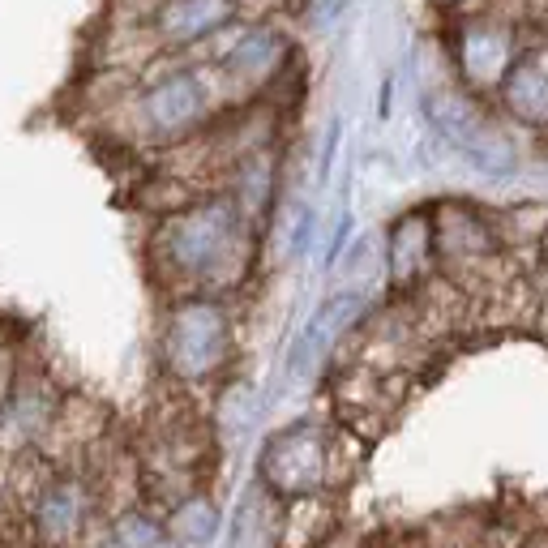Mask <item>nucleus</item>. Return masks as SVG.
Here are the masks:
<instances>
[{"instance_id": "nucleus-1", "label": "nucleus", "mask_w": 548, "mask_h": 548, "mask_svg": "<svg viewBox=\"0 0 548 548\" xmlns=\"http://www.w3.org/2000/svg\"><path fill=\"white\" fill-rule=\"evenodd\" d=\"M266 232L232 197L202 189L180 206L150 215L142 270L159 300L167 296H245L262 270Z\"/></svg>"}, {"instance_id": "nucleus-2", "label": "nucleus", "mask_w": 548, "mask_h": 548, "mask_svg": "<svg viewBox=\"0 0 548 548\" xmlns=\"http://www.w3.org/2000/svg\"><path fill=\"white\" fill-rule=\"evenodd\" d=\"M103 78H116L99 112L103 142L146 159H163L197 142L232 108H240L206 56L155 60L137 73H103Z\"/></svg>"}, {"instance_id": "nucleus-3", "label": "nucleus", "mask_w": 548, "mask_h": 548, "mask_svg": "<svg viewBox=\"0 0 548 548\" xmlns=\"http://www.w3.org/2000/svg\"><path fill=\"white\" fill-rule=\"evenodd\" d=\"M155 373L172 394H215L240 364V313L227 296H167L150 330Z\"/></svg>"}, {"instance_id": "nucleus-4", "label": "nucleus", "mask_w": 548, "mask_h": 548, "mask_svg": "<svg viewBox=\"0 0 548 548\" xmlns=\"http://www.w3.org/2000/svg\"><path fill=\"white\" fill-rule=\"evenodd\" d=\"M352 437L339 420L326 416H296L279 424L257 446L253 459V484L266 489L274 501L292 506L309 497H334L343 467V441Z\"/></svg>"}, {"instance_id": "nucleus-5", "label": "nucleus", "mask_w": 548, "mask_h": 548, "mask_svg": "<svg viewBox=\"0 0 548 548\" xmlns=\"http://www.w3.org/2000/svg\"><path fill=\"white\" fill-rule=\"evenodd\" d=\"M206 60L240 108L245 103H274L279 90L296 78L300 35L287 22V13H245L206 52Z\"/></svg>"}, {"instance_id": "nucleus-6", "label": "nucleus", "mask_w": 548, "mask_h": 548, "mask_svg": "<svg viewBox=\"0 0 548 548\" xmlns=\"http://www.w3.org/2000/svg\"><path fill=\"white\" fill-rule=\"evenodd\" d=\"M441 43H446V69L450 82H459L476 99H489L501 90V82L510 78V69L523 60L531 48V35L519 18H510L506 9L489 5H471L454 18H441Z\"/></svg>"}, {"instance_id": "nucleus-7", "label": "nucleus", "mask_w": 548, "mask_h": 548, "mask_svg": "<svg viewBox=\"0 0 548 548\" xmlns=\"http://www.w3.org/2000/svg\"><path fill=\"white\" fill-rule=\"evenodd\" d=\"M420 112L441 142L450 150H459L484 176H510L519 167V133L497 116L489 99H476L459 82L446 78V82L429 86Z\"/></svg>"}, {"instance_id": "nucleus-8", "label": "nucleus", "mask_w": 548, "mask_h": 548, "mask_svg": "<svg viewBox=\"0 0 548 548\" xmlns=\"http://www.w3.org/2000/svg\"><path fill=\"white\" fill-rule=\"evenodd\" d=\"M18 519L35 548H90L99 523L108 519L103 484L90 463H56L39 493L26 501Z\"/></svg>"}, {"instance_id": "nucleus-9", "label": "nucleus", "mask_w": 548, "mask_h": 548, "mask_svg": "<svg viewBox=\"0 0 548 548\" xmlns=\"http://www.w3.org/2000/svg\"><path fill=\"white\" fill-rule=\"evenodd\" d=\"M69 403V386L60 373L39 356L35 343H26L9 394L0 399V463L18 459L26 450H43L56 429L60 411Z\"/></svg>"}, {"instance_id": "nucleus-10", "label": "nucleus", "mask_w": 548, "mask_h": 548, "mask_svg": "<svg viewBox=\"0 0 548 548\" xmlns=\"http://www.w3.org/2000/svg\"><path fill=\"white\" fill-rule=\"evenodd\" d=\"M382 274H386V296L407 300L420 287L437 279V232H433V202L429 206H407L390 219L382 236Z\"/></svg>"}, {"instance_id": "nucleus-11", "label": "nucleus", "mask_w": 548, "mask_h": 548, "mask_svg": "<svg viewBox=\"0 0 548 548\" xmlns=\"http://www.w3.org/2000/svg\"><path fill=\"white\" fill-rule=\"evenodd\" d=\"M369 309H373V300L364 292H356V287H343V292L326 296L313 309L309 322H304V330L296 334V347H292V356H287V377H292V382H304L309 373L326 369V364L343 352L347 334L364 322Z\"/></svg>"}, {"instance_id": "nucleus-12", "label": "nucleus", "mask_w": 548, "mask_h": 548, "mask_svg": "<svg viewBox=\"0 0 548 548\" xmlns=\"http://www.w3.org/2000/svg\"><path fill=\"white\" fill-rule=\"evenodd\" d=\"M283 167H287V155H283V133H279L270 142L253 146L249 155H240L219 176L215 189L232 197L262 232H270L274 210H279V193H283Z\"/></svg>"}, {"instance_id": "nucleus-13", "label": "nucleus", "mask_w": 548, "mask_h": 548, "mask_svg": "<svg viewBox=\"0 0 548 548\" xmlns=\"http://www.w3.org/2000/svg\"><path fill=\"white\" fill-rule=\"evenodd\" d=\"M493 108L519 137L548 142V43L527 48L493 95Z\"/></svg>"}, {"instance_id": "nucleus-14", "label": "nucleus", "mask_w": 548, "mask_h": 548, "mask_svg": "<svg viewBox=\"0 0 548 548\" xmlns=\"http://www.w3.org/2000/svg\"><path fill=\"white\" fill-rule=\"evenodd\" d=\"M163 523L176 548H210L223 531V501L206 489V484H189L176 497L163 501Z\"/></svg>"}, {"instance_id": "nucleus-15", "label": "nucleus", "mask_w": 548, "mask_h": 548, "mask_svg": "<svg viewBox=\"0 0 548 548\" xmlns=\"http://www.w3.org/2000/svg\"><path fill=\"white\" fill-rule=\"evenodd\" d=\"M90 548H176V544L167 536L163 510L142 497H133L129 506L108 510V519L99 523Z\"/></svg>"}, {"instance_id": "nucleus-16", "label": "nucleus", "mask_w": 548, "mask_h": 548, "mask_svg": "<svg viewBox=\"0 0 548 548\" xmlns=\"http://www.w3.org/2000/svg\"><path fill=\"white\" fill-rule=\"evenodd\" d=\"M232 548H283V501L249 484L232 514Z\"/></svg>"}, {"instance_id": "nucleus-17", "label": "nucleus", "mask_w": 548, "mask_h": 548, "mask_svg": "<svg viewBox=\"0 0 548 548\" xmlns=\"http://www.w3.org/2000/svg\"><path fill=\"white\" fill-rule=\"evenodd\" d=\"M22 356H26V339H22V334H13L5 322H0V399L9 394L13 377H18Z\"/></svg>"}, {"instance_id": "nucleus-18", "label": "nucleus", "mask_w": 548, "mask_h": 548, "mask_svg": "<svg viewBox=\"0 0 548 548\" xmlns=\"http://www.w3.org/2000/svg\"><path fill=\"white\" fill-rule=\"evenodd\" d=\"M471 5H480V0H429V9L441 13V18H454V13H463Z\"/></svg>"}, {"instance_id": "nucleus-19", "label": "nucleus", "mask_w": 548, "mask_h": 548, "mask_svg": "<svg viewBox=\"0 0 548 548\" xmlns=\"http://www.w3.org/2000/svg\"><path fill=\"white\" fill-rule=\"evenodd\" d=\"M467 548H531V540H501V536H480V540H471Z\"/></svg>"}, {"instance_id": "nucleus-20", "label": "nucleus", "mask_w": 548, "mask_h": 548, "mask_svg": "<svg viewBox=\"0 0 548 548\" xmlns=\"http://www.w3.org/2000/svg\"><path fill=\"white\" fill-rule=\"evenodd\" d=\"M471 540H424V544H411V548H467Z\"/></svg>"}, {"instance_id": "nucleus-21", "label": "nucleus", "mask_w": 548, "mask_h": 548, "mask_svg": "<svg viewBox=\"0 0 548 548\" xmlns=\"http://www.w3.org/2000/svg\"><path fill=\"white\" fill-rule=\"evenodd\" d=\"M245 5H249V13H257V0H245ZM283 5H296V0H283Z\"/></svg>"}, {"instance_id": "nucleus-22", "label": "nucleus", "mask_w": 548, "mask_h": 548, "mask_svg": "<svg viewBox=\"0 0 548 548\" xmlns=\"http://www.w3.org/2000/svg\"><path fill=\"white\" fill-rule=\"evenodd\" d=\"M326 548H339V540H334V544H326Z\"/></svg>"}]
</instances>
